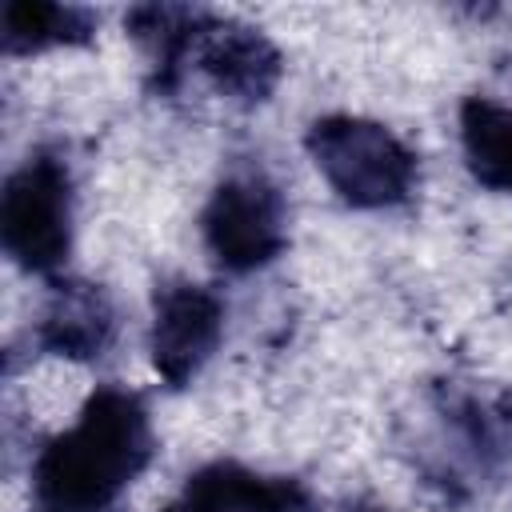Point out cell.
Wrapping results in <instances>:
<instances>
[{"label": "cell", "mask_w": 512, "mask_h": 512, "mask_svg": "<svg viewBox=\"0 0 512 512\" xmlns=\"http://www.w3.org/2000/svg\"><path fill=\"white\" fill-rule=\"evenodd\" d=\"M148 456V408L136 392L104 384L40 448L32 484L48 512H104L144 472Z\"/></svg>", "instance_id": "6da1fadb"}, {"label": "cell", "mask_w": 512, "mask_h": 512, "mask_svg": "<svg viewBox=\"0 0 512 512\" xmlns=\"http://www.w3.org/2000/svg\"><path fill=\"white\" fill-rule=\"evenodd\" d=\"M304 144L328 188L356 208H392L416 188V152L380 120L320 116Z\"/></svg>", "instance_id": "7a4b0ae2"}, {"label": "cell", "mask_w": 512, "mask_h": 512, "mask_svg": "<svg viewBox=\"0 0 512 512\" xmlns=\"http://www.w3.org/2000/svg\"><path fill=\"white\" fill-rule=\"evenodd\" d=\"M0 232L8 256L28 272H56L72 248V176L56 156H28L4 188Z\"/></svg>", "instance_id": "3957f363"}, {"label": "cell", "mask_w": 512, "mask_h": 512, "mask_svg": "<svg viewBox=\"0 0 512 512\" xmlns=\"http://www.w3.org/2000/svg\"><path fill=\"white\" fill-rule=\"evenodd\" d=\"M204 248L228 272H256L272 264L288 244V216L280 188L260 172H236L204 204Z\"/></svg>", "instance_id": "277c9868"}, {"label": "cell", "mask_w": 512, "mask_h": 512, "mask_svg": "<svg viewBox=\"0 0 512 512\" xmlns=\"http://www.w3.org/2000/svg\"><path fill=\"white\" fill-rule=\"evenodd\" d=\"M224 332V304L204 284H172L152 312V364L172 388L188 384L216 352Z\"/></svg>", "instance_id": "5b68a950"}, {"label": "cell", "mask_w": 512, "mask_h": 512, "mask_svg": "<svg viewBox=\"0 0 512 512\" xmlns=\"http://www.w3.org/2000/svg\"><path fill=\"white\" fill-rule=\"evenodd\" d=\"M308 500L292 480H268L240 464H208L160 512H304Z\"/></svg>", "instance_id": "8992f818"}, {"label": "cell", "mask_w": 512, "mask_h": 512, "mask_svg": "<svg viewBox=\"0 0 512 512\" xmlns=\"http://www.w3.org/2000/svg\"><path fill=\"white\" fill-rule=\"evenodd\" d=\"M196 44L200 68L212 76L220 92H232L240 100H264V92H272L280 76V56L256 28H224L208 20Z\"/></svg>", "instance_id": "52a82bcc"}, {"label": "cell", "mask_w": 512, "mask_h": 512, "mask_svg": "<svg viewBox=\"0 0 512 512\" xmlns=\"http://www.w3.org/2000/svg\"><path fill=\"white\" fill-rule=\"evenodd\" d=\"M460 144L472 176L492 192H512V108L472 96L460 112Z\"/></svg>", "instance_id": "ba28073f"}, {"label": "cell", "mask_w": 512, "mask_h": 512, "mask_svg": "<svg viewBox=\"0 0 512 512\" xmlns=\"http://www.w3.org/2000/svg\"><path fill=\"white\" fill-rule=\"evenodd\" d=\"M44 344L56 352V356H68V360H88V356H100V348L108 344L112 336V308L108 300L88 288V284H76V288H64L52 308L44 312V328H40Z\"/></svg>", "instance_id": "9c48e42d"}, {"label": "cell", "mask_w": 512, "mask_h": 512, "mask_svg": "<svg viewBox=\"0 0 512 512\" xmlns=\"http://www.w3.org/2000/svg\"><path fill=\"white\" fill-rule=\"evenodd\" d=\"M92 16L60 4H8L4 8V40L12 52H40L52 44L84 40Z\"/></svg>", "instance_id": "30bf717a"}]
</instances>
